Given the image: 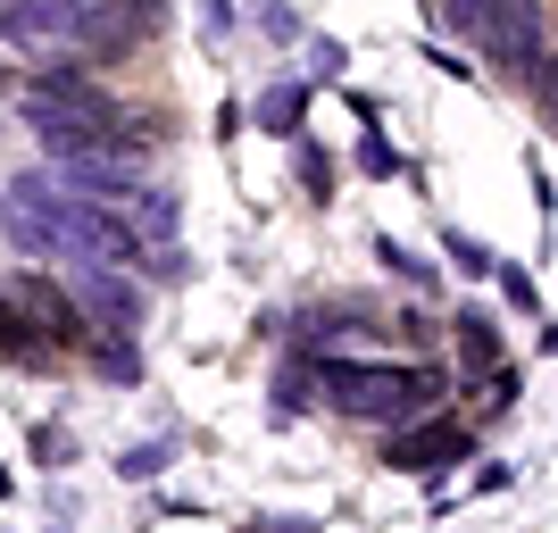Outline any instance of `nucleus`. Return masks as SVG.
<instances>
[{
	"label": "nucleus",
	"mask_w": 558,
	"mask_h": 533,
	"mask_svg": "<svg viewBox=\"0 0 558 533\" xmlns=\"http://www.w3.org/2000/svg\"><path fill=\"white\" fill-rule=\"evenodd\" d=\"M492 276H500V301H509V308H534V283H525V276H517V267H509V258H500V267H492Z\"/></svg>",
	"instance_id": "nucleus-16"
},
{
	"label": "nucleus",
	"mask_w": 558,
	"mask_h": 533,
	"mask_svg": "<svg viewBox=\"0 0 558 533\" xmlns=\"http://www.w3.org/2000/svg\"><path fill=\"white\" fill-rule=\"evenodd\" d=\"M125 201H134V233H142V242H167V233H175V192H159V184H134Z\"/></svg>",
	"instance_id": "nucleus-9"
},
{
	"label": "nucleus",
	"mask_w": 558,
	"mask_h": 533,
	"mask_svg": "<svg viewBox=\"0 0 558 533\" xmlns=\"http://www.w3.org/2000/svg\"><path fill=\"white\" fill-rule=\"evenodd\" d=\"M359 167H367V175H392V142H384V134H375V125H367V134H359Z\"/></svg>",
	"instance_id": "nucleus-15"
},
{
	"label": "nucleus",
	"mask_w": 558,
	"mask_h": 533,
	"mask_svg": "<svg viewBox=\"0 0 558 533\" xmlns=\"http://www.w3.org/2000/svg\"><path fill=\"white\" fill-rule=\"evenodd\" d=\"M68 276H75V292H84V308L109 317V334H134L142 325V292L117 276V258H68Z\"/></svg>",
	"instance_id": "nucleus-6"
},
{
	"label": "nucleus",
	"mask_w": 558,
	"mask_h": 533,
	"mask_svg": "<svg viewBox=\"0 0 558 533\" xmlns=\"http://www.w3.org/2000/svg\"><path fill=\"white\" fill-rule=\"evenodd\" d=\"M375 258H384V267H400V276H409V283H425V276H434V267H417V258L400 251V242H375Z\"/></svg>",
	"instance_id": "nucleus-17"
},
{
	"label": "nucleus",
	"mask_w": 558,
	"mask_h": 533,
	"mask_svg": "<svg viewBox=\"0 0 558 533\" xmlns=\"http://www.w3.org/2000/svg\"><path fill=\"white\" fill-rule=\"evenodd\" d=\"M93 367H100V375H117V384H134L142 359H134V342H125V334H109V342H93Z\"/></svg>",
	"instance_id": "nucleus-12"
},
{
	"label": "nucleus",
	"mask_w": 558,
	"mask_h": 533,
	"mask_svg": "<svg viewBox=\"0 0 558 533\" xmlns=\"http://www.w3.org/2000/svg\"><path fill=\"white\" fill-rule=\"evenodd\" d=\"M459 342H466L475 367H500V325H492L484 308H466V317H459Z\"/></svg>",
	"instance_id": "nucleus-10"
},
{
	"label": "nucleus",
	"mask_w": 558,
	"mask_h": 533,
	"mask_svg": "<svg viewBox=\"0 0 558 533\" xmlns=\"http://www.w3.org/2000/svg\"><path fill=\"white\" fill-rule=\"evenodd\" d=\"M75 9L84 0H9L0 9V43H34V50H68Z\"/></svg>",
	"instance_id": "nucleus-7"
},
{
	"label": "nucleus",
	"mask_w": 558,
	"mask_h": 533,
	"mask_svg": "<svg viewBox=\"0 0 558 533\" xmlns=\"http://www.w3.org/2000/svg\"><path fill=\"white\" fill-rule=\"evenodd\" d=\"M9 492H17V484H9V475H0V500H9Z\"/></svg>",
	"instance_id": "nucleus-22"
},
{
	"label": "nucleus",
	"mask_w": 558,
	"mask_h": 533,
	"mask_svg": "<svg viewBox=\"0 0 558 533\" xmlns=\"http://www.w3.org/2000/svg\"><path fill=\"white\" fill-rule=\"evenodd\" d=\"M542 350H550V359H558V325H550V334H542Z\"/></svg>",
	"instance_id": "nucleus-21"
},
{
	"label": "nucleus",
	"mask_w": 558,
	"mask_h": 533,
	"mask_svg": "<svg viewBox=\"0 0 558 533\" xmlns=\"http://www.w3.org/2000/svg\"><path fill=\"white\" fill-rule=\"evenodd\" d=\"M301 175H308V192H317V201H326V184H333V167L317 159V150H301Z\"/></svg>",
	"instance_id": "nucleus-19"
},
{
	"label": "nucleus",
	"mask_w": 558,
	"mask_h": 533,
	"mask_svg": "<svg viewBox=\"0 0 558 533\" xmlns=\"http://www.w3.org/2000/svg\"><path fill=\"white\" fill-rule=\"evenodd\" d=\"M442 251H450V258H459L466 276H492V267H500V258H492V251H484V242H466V233H442Z\"/></svg>",
	"instance_id": "nucleus-14"
},
{
	"label": "nucleus",
	"mask_w": 558,
	"mask_h": 533,
	"mask_svg": "<svg viewBox=\"0 0 558 533\" xmlns=\"http://www.w3.org/2000/svg\"><path fill=\"white\" fill-rule=\"evenodd\" d=\"M475 43L500 59V75H542V59H550V9L542 0H484Z\"/></svg>",
	"instance_id": "nucleus-4"
},
{
	"label": "nucleus",
	"mask_w": 558,
	"mask_h": 533,
	"mask_svg": "<svg viewBox=\"0 0 558 533\" xmlns=\"http://www.w3.org/2000/svg\"><path fill=\"white\" fill-rule=\"evenodd\" d=\"M301 109H308L301 84H276V93L258 100V125H267V134H292V125H301Z\"/></svg>",
	"instance_id": "nucleus-11"
},
{
	"label": "nucleus",
	"mask_w": 558,
	"mask_h": 533,
	"mask_svg": "<svg viewBox=\"0 0 558 533\" xmlns=\"http://www.w3.org/2000/svg\"><path fill=\"white\" fill-rule=\"evenodd\" d=\"M9 308H17L25 325H43L50 342H84V308H75L59 283H43V276H17V283H9Z\"/></svg>",
	"instance_id": "nucleus-8"
},
{
	"label": "nucleus",
	"mask_w": 558,
	"mask_h": 533,
	"mask_svg": "<svg viewBox=\"0 0 558 533\" xmlns=\"http://www.w3.org/2000/svg\"><path fill=\"white\" fill-rule=\"evenodd\" d=\"M159 467H175V441H142V450H125V467H117V475H134V484H150Z\"/></svg>",
	"instance_id": "nucleus-13"
},
{
	"label": "nucleus",
	"mask_w": 558,
	"mask_h": 533,
	"mask_svg": "<svg viewBox=\"0 0 558 533\" xmlns=\"http://www.w3.org/2000/svg\"><path fill=\"white\" fill-rule=\"evenodd\" d=\"M442 25H459V34H475V25H484V0H442Z\"/></svg>",
	"instance_id": "nucleus-18"
},
{
	"label": "nucleus",
	"mask_w": 558,
	"mask_h": 533,
	"mask_svg": "<svg viewBox=\"0 0 558 533\" xmlns=\"http://www.w3.org/2000/svg\"><path fill=\"white\" fill-rule=\"evenodd\" d=\"M317 392L359 425H409V417H434L450 392L442 367H384V359H317Z\"/></svg>",
	"instance_id": "nucleus-1"
},
{
	"label": "nucleus",
	"mask_w": 558,
	"mask_h": 533,
	"mask_svg": "<svg viewBox=\"0 0 558 533\" xmlns=\"http://www.w3.org/2000/svg\"><path fill=\"white\" fill-rule=\"evenodd\" d=\"M25 125H34V142H43L50 159H68V150H93V142L117 134V100L100 93L93 75L75 68V59H59V68H43L34 84L17 93Z\"/></svg>",
	"instance_id": "nucleus-2"
},
{
	"label": "nucleus",
	"mask_w": 558,
	"mask_h": 533,
	"mask_svg": "<svg viewBox=\"0 0 558 533\" xmlns=\"http://www.w3.org/2000/svg\"><path fill=\"white\" fill-rule=\"evenodd\" d=\"M509 484H517V467H509V459H492L484 475H475V492H509Z\"/></svg>",
	"instance_id": "nucleus-20"
},
{
	"label": "nucleus",
	"mask_w": 558,
	"mask_h": 533,
	"mask_svg": "<svg viewBox=\"0 0 558 533\" xmlns=\"http://www.w3.org/2000/svg\"><path fill=\"white\" fill-rule=\"evenodd\" d=\"M466 450H475V434H466V425H450V417H442V425H409V434L392 425V441H384V459L409 467V475H450Z\"/></svg>",
	"instance_id": "nucleus-5"
},
{
	"label": "nucleus",
	"mask_w": 558,
	"mask_h": 533,
	"mask_svg": "<svg viewBox=\"0 0 558 533\" xmlns=\"http://www.w3.org/2000/svg\"><path fill=\"white\" fill-rule=\"evenodd\" d=\"M159 25H167V0H84L68 50H84V59H125V50H142Z\"/></svg>",
	"instance_id": "nucleus-3"
}]
</instances>
